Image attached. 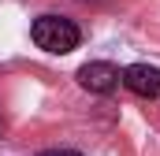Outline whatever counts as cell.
<instances>
[{
	"label": "cell",
	"instance_id": "cell-3",
	"mask_svg": "<svg viewBox=\"0 0 160 156\" xmlns=\"http://www.w3.org/2000/svg\"><path fill=\"white\" fill-rule=\"evenodd\" d=\"M123 85L142 97V100H157L160 97V67H149V63H130L123 71Z\"/></svg>",
	"mask_w": 160,
	"mask_h": 156
},
{
	"label": "cell",
	"instance_id": "cell-2",
	"mask_svg": "<svg viewBox=\"0 0 160 156\" xmlns=\"http://www.w3.org/2000/svg\"><path fill=\"white\" fill-rule=\"evenodd\" d=\"M78 85L86 89V93H116L123 82V71L116 67V63H104V60H93V63H82L78 67Z\"/></svg>",
	"mask_w": 160,
	"mask_h": 156
},
{
	"label": "cell",
	"instance_id": "cell-1",
	"mask_svg": "<svg viewBox=\"0 0 160 156\" xmlns=\"http://www.w3.org/2000/svg\"><path fill=\"white\" fill-rule=\"evenodd\" d=\"M30 37L38 48L45 52H52V56H67V52H75L82 41V30L75 19H67V15H41L34 19V26H30Z\"/></svg>",
	"mask_w": 160,
	"mask_h": 156
},
{
	"label": "cell",
	"instance_id": "cell-5",
	"mask_svg": "<svg viewBox=\"0 0 160 156\" xmlns=\"http://www.w3.org/2000/svg\"><path fill=\"white\" fill-rule=\"evenodd\" d=\"M0 130H4V115H0Z\"/></svg>",
	"mask_w": 160,
	"mask_h": 156
},
{
	"label": "cell",
	"instance_id": "cell-4",
	"mask_svg": "<svg viewBox=\"0 0 160 156\" xmlns=\"http://www.w3.org/2000/svg\"><path fill=\"white\" fill-rule=\"evenodd\" d=\"M38 156H82L78 149H45V153H38Z\"/></svg>",
	"mask_w": 160,
	"mask_h": 156
}]
</instances>
